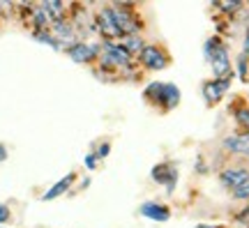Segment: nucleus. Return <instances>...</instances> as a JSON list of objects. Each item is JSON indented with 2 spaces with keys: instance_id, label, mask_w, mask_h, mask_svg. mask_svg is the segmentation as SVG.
<instances>
[{
  "instance_id": "f257e3e1",
  "label": "nucleus",
  "mask_w": 249,
  "mask_h": 228,
  "mask_svg": "<svg viewBox=\"0 0 249 228\" xmlns=\"http://www.w3.org/2000/svg\"><path fill=\"white\" fill-rule=\"evenodd\" d=\"M143 99L160 111H173L180 104V90L176 83H160L155 81L143 90Z\"/></svg>"
},
{
  "instance_id": "f03ea898",
  "label": "nucleus",
  "mask_w": 249,
  "mask_h": 228,
  "mask_svg": "<svg viewBox=\"0 0 249 228\" xmlns=\"http://www.w3.org/2000/svg\"><path fill=\"white\" fill-rule=\"evenodd\" d=\"M111 9H113V18H116L118 30L123 33V39L129 35H139V33H141L143 23L136 21V14L129 12L132 5H116V7H111Z\"/></svg>"
},
{
  "instance_id": "7ed1b4c3",
  "label": "nucleus",
  "mask_w": 249,
  "mask_h": 228,
  "mask_svg": "<svg viewBox=\"0 0 249 228\" xmlns=\"http://www.w3.org/2000/svg\"><path fill=\"white\" fill-rule=\"evenodd\" d=\"M139 62H141L145 70H150V71H160L164 70V67H169V53L164 51L161 46L157 44H148L145 49H143V53L139 55Z\"/></svg>"
},
{
  "instance_id": "20e7f679",
  "label": "nucleus",
  "mask_w": 249,
  "mask_h": 228,
  "mask_svg": "<svg viewBox=\"0 0 249 228\" xmlns=\"http://www.w3.org/2000/svg\"><path fill=\"white\" fill-rule=\"evenodd\" d=\"M210 67H213L214 79L231 81V76H233V62H231V55H229V49H226V44H224L222 49H219V51H217L213 58H210Z\"/></svg>"
},
{
  "instance_id": "39448f33",
  "label": "nucleus",
  "mask_w": 249,
  "mask_h": 228,
  "mask_svg": "<svg viewBox=\"0 0 249 228\" xmlns=\"http://www.w3.org/2000/svg\"><path fill=\"white\" fill-rule=\"evenodd\" d=\"M95 21H97V30L102 33V35H104V39H108V42L123 39V33L118 30L116 18H113V9H111V7H104V9H102L97 17H95Z\"/></svg>"
},
{
  "instance_id": "423d86ee",
  "label": "nucleus",
  "mask_w": 249,
  "mask_h": 228,
  "mask_svg": "<svg viewBox=\"0 0 249 228\" xmlns=\"http://www.w3.org/2000/svg\"><path fill=\"white\" fill-rule=\"evenodd\" d=\"M219 182H222V187H226V189L235 192L238 187H242L245 182H249V168H245V166H229V168H224L222 173H219Z\"/></svg>"
},
{
  "instance_id": "0eeeda50",
  "label": "nucleus",
  "mask_w": 249,
  "mask_h": 228,
  "mask_svg": "<svg viewBox=\"0 0 249 228\" xmlns=\"http://www.w3.org/2000/svg\"><path fill=\"white\" fill-rule=\"evenodd\" d=\"M231 88V81H219V79H210L203 83V99L208 106H217L224 99V95Z\"/></svg>"
},
{
  "instance_id": "6e6552de",
  "label": "nucleus",
  "mask_w": 249,
  "mask_h": 228,
  "mask_svg": "<svg viewBox=\"0 0 249 228\" xmlns=\"http://www.w3.org/2000/svg\"><path fill=\"white\" fill-rule=\"evenodd\" d=\"M222 150L235 157L249 159V134H231L222 140Z\"/></svg>"
},
{
  "instance_id": "1a4fd4ad",
  "label": "nucleus",
  "mask_w": 249,
  "mask_h": 228,
  "mask_svg": "<svg viewBox=\"0 0 249 228\" xmlns=\"http://www.w3.org/2000/svg\"><path fill=\"white\" fill-rule=\"evenodd\" d=\"M150 175L157 184H166V192L173 193L176 182H178V168L173 166V164H157V166L152 168Z\"/></svg>"
},
{
  "instance_id": "9d476101",
  "label": "nucleus",
  "mask_w": 249,
  "mask_h": 228,
  "mask_svg": "<svg viewBox=\"0 0 249 228\" xmlns=\"http://www.w3.org/2000/svg\"><path fill=\"white\" fill-rule=\"evenodd\" d=\"M67 53H70V58L74 62L86 65V62H92L99 55V46L86 44V42H74L71 46H67Z\"/></svg>"
},
{
  "instance_id": "9b49d317",
  "label": "nucleus",
  "mask_w": 249,
  "mask_h": 228,
  "mask_svg": "<svg viewBox=\"0 0 249 228\" xmlns=\"http://www.w3.org/2000/svg\"><path fill=\"white\" fill-rule=\"evenodd\" d=\"M139 212H141L145 219H150V221H169L171 219L169 205H161V203H155V201L143 203L141 208H139Z\"/></svg>"
},
{
  "instance_id": "f8f14e48",
  "label": "nucleus",
  "mask_w": 249,
  "mask_h": 228,
  "mask_svg": "<svg viewBox=\"0 0 249 228\" xmlns=\"http://www.w3.org/2000/svg\"><path fill=\"white\" fill-rule=\"evenodd\" d=\"M51 30H53V35L60 39V42H70V46L74 44L71 39H74V33H76V28L71 23L70 18H62V21H55L51 23Z\"/></svg>"
},
{
  "instance_id": "ddd939ff",
  "label": "nucleus",
  "mask_w": 249,
  "mask_h": 228,
  "mask_svg": "<svg viewBox=\"0 0 249 228\" xmlns=\"http://www.w3.org/2000/svg\"><path fill=\"white\" fill-rule=\"evenodd\" d=\"M231 113H233V120H235V124H238V129L240 132L238 134H249V104H245L242 102L240 106H231Z\"/></svg>"
},
{
  "instance_id": "4468645a",
  "label": "nucleus",
  "mask_w": 249,
  "mask_h": 228,
  "mask_svg": "<svg viewBox=\"0 0 249 228\" xmlns=\"http://www.w3.org/2000/svg\"><path fill=\"white\" fill-rule=\"evenodd\" d=\"M74 180H76V173H70V175H65L62 180H58V182H55L53 187H51V189H49V192L42 196V201H53V198L62 196V193H65L71 187V182H74Z\"/></svg>"
},
{
  "instance_id": "2eb2a0df",
  "label": "nucleus",
  "mask_w": 249,
  "mask_h": 228,
  "mask_svg": "<svg viewBox=\"0 0 249 228\" xmlns=\"http://www.w3.org/2000/svg\"><path fill=\"white\" fill-rule=\"evenodd\" d=\"M39 7H42L46 14L51 17V21H53V23H55V21L67 18V17H65V9H67V5H65V2H58V0H44Z\"/></svg>"
},
{
  "instance_id": "dca6fc26",
  "label": "nucleus",
  "mask_w": 249,
  "mask_h": 228,
  "mask_svg": "<svg viewBox=\"0 0 249 228\" xmlns=\"http://www.w3.org/2000/svg\"><path fill=\"white\" fill-rule=\"evenodd\" d=\"M51 17L46 14L42 7H37L33 12V26H35V33H49V28H51Z\"/></svg>"
},
{
  "instance_id": "f3484780",
  "label": "nucleus",
  "mask_w": 249,
  "mask_h": 228,
  "mask_svg": "<svg viewBox=\"0 0 249 228\" xmlns=\"http://www.w3.org/2000/svg\"><path fill=\"white\" fill-rule=\"evenodd\" d=\"M123 46L124 49H127V51H129V55H136V58H139V55H141L143 53V49H145V42H143V35H129V37H124V42H123Z\"/></svg>"
},
{
  "instance_id": "a211bd4d",
  "label": "nucleus",
  "mask_w": 249,
  "mask_h": 228,
  "mask_svg": "<svg viewBox=\"0 0 249 228\" xmlns=\"http://www.w3.org/2000/svg\"><path fill=\"white\" fill-rule=\"evenodd\" d=\"M224 46V42H222V37H210V39H208V42H205V46H203V58L208 62H210V58H213L214 53L219 51V49H222Z\"/></svg>"
},
{
  "instance_id": "6ab92c4d",
  "label": "nucleus",
  "mask_w": 249,
  "mask_h": 228,
  "mask_svg": "<svg viewBox=\"0 0 249 228\" xmlns=\"http://www.w3.org/2000/svg\"><path fill=\"white\" fill-rule=\"evenodd\" d=\"M33 37H35L37 42H42V44L51 46V49H62V42L55 35H51V33H35Z\"/></svg>"
},
{
  "instance_id": "aec40b11",
  "label": "nucleus",
  "mask_w": 249,
  "mask_h": 228,
  "mask_svg": "<svg viewBox=\"0 0 249 228\" xmlns=\"http://www.w3.org/2000/svg\"><path fill=\"white\" fill-rule=\"evenodd\" d=\"M235 65H238V76H240V81H247L249 79V58L245 53H240Z\"/></svg>"
},
{
  "instance_id": "412c9836",
  "label": "nucleus",
  "mask_w": 249,
  "mask_h": 228,
  "mask_svg": "<svg viewBox=\"0 0 249 228\" xmlns=\"http://www.w3.org/2000/svg\"><path fill=\"white\" fill-rule=\"evenodd\" d=\"M231 193H233V198H235V201H247L249 198V182H245L242 187H238V189L231 192Z\"/></svg>"
},
{
  "instance_id": "4be33fe9",
  "label": "nucleus",
  "mask_w": 249,
  "mask_h": 228,
  "mask_svg": "<svg viewBox=\"0 0 249 228\" xmlns=\"http://www.w3.org/2000/svg\"><path fill=\"white\" fill-rule=\"evenodd\" d=\"M9 219H12V212H9V208L0 203V224H7Z\"/></svg>"
},
{
  "instance_id": "5701e85b",
  "label": "nucleus",
  "mask_w": 249,
  "mask_h": 228,
  "mask_svg": "<svg viewBox=\"0 0 249 228\" xmlns=\"http://www.w3.org/2000/svg\"><path fill=\"white\" fill-rule=\"evenodd\" d=\"M97 155H95V152H90V155H86V166H88V168H95V166H97Z\"/></svg>"
},
{
  "instance_id": "b1692460",
  "label": "nucleus",
  "mask_w": 249,
  "mask_h": 228,
  "mask_svg": "<svg viewBox=\"0 0 249 228\" xmlns=\"http://www.w3.org/2000/svg\"><path fill=\"white\" fill-rule=\"evenodd\" d=\"M108 152H111V145H108V143H102V148H99L97 152H95V155H97V157L102 159V157H107Z\"/></svg>"
},
{
  "instance_id": "393cba45",
  "label": "nucleus",
  "mask_w": 249,
  "mask_h": 228,
  "mask_svg": "<svg viewBox=\"0 0 249 228\" xmlns=\"http://www.w3.org/2000/svg\"><path fill=\"white\" fill-rule=\"evenodd\" d=\"M238 221H249V203H247V208L242 212H238Z\"/></svg>"
},
{
  "instance_id": "a878e982",
  "label": "nucleus",
  "mask_w": 249,
  "mask_h": 228,
  "mask_svg": "<svg viewBox=\"0 0 249 228\" xmlns=\"http://www.w3.org/2000/svg\"><path fill=\"white\" fill-rule=\"evenodd\" d=\"M242 53L249 58V30H247V35H245V42H242Z\"/></svg>"
},
{
  "instance_id": "bb28decb",
  "label": "nucleus",
  "mask_w": 249,
  "mask_h": 228,
  "mask_svg": "<svg viewBox=\"0 0 249 228\" xmlns=\"http://www.w3.org/2000/svg\"><path fill=\"white\" fill-rule=\"evenodd\" d=\"M5 159H7V148H5V145L0 143V164H2Z\"/></svg>"
},
{
  "instance_id": "cd10ccee",
  "label": "nucleus",
  "mask_w": 249,
  "mask_h": 228,
  "mask_svg": "<svg viewBox=\"0 0 249 228\" xmlns=\"http://www.w3.org/2000/svg\"><path fill=\"white\" fill-rule=\"evenodd\" d=\"M194 228H224V226H210V224H198V226Z\"/></svg>"
}]
</instances>
